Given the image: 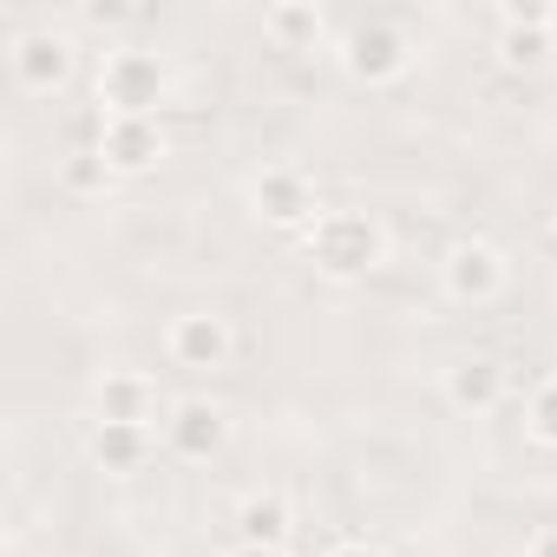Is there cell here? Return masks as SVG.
Segmentation results:
<instances>
[{
	"label": "cell",
	"mask_w": 557,
	"mask_h": 557,
	"mask_svg": "<svg viewBox=\"0 0 557 557\" xmlns=\"http://www.w3.org/2000/svg\"><path fill=\"white\" fill-rule=\"evenodd\" d=\"M302 249L329 283H361L387 262V223L374 210H322L302 230Z\"/></svg>",
	"instance_id": "obj_1"
},
{
	"label": "cell",
	"mask_w": 557,
	"mask_h": 557,
	"mask_svg": "<svg viewBox=\"0 0 557 557\" xmlns=\"http://www.w3.org/2000/svg\"><path fill=\"white\" fill-rule=\"evenodd\" d=\"M92 92L106 119H158V106L171 99V66L145 47H106Z\"/></svg>",
	"instance_id": "obj_2"
},
{
	"label": "cell",
	"mask_w": 557,
	"mask_h": 557,
	"mask_svg": "<svg viewBox=\"0 0 557 557\" xmlns=\"http://www.w3.org/2000/svg\"><path fill=\"white\" fill-rule=\"evenodd\" d=\"M413 34L400 27V21H387V14H374V21H355L348 27V40H342V73L355 79V86H394V79H407L413 73Z\"/></svg>",
	"instance_id": "obj_3"
},
{
	"label": "cell",
	"mask_w": 557,
	"mask_h": 557,
	"mask_svg": "<svg viewBox=\"0 0 557 557\" xmlns=\"http://www.w3.org/2000/svg\"><path fill=\"white\" fill-rule=\"evenodd\" d=\"M73 60H79V47H73L66 27H21V34L8 40V79H14L27 99L60 92V86L73 79Z\"/></svg>",
	"instance_id": "obj_4"
},
{
	"label": "cell",
	"mask_w": 557,
	"mask_h": 557,
	"mask_svg": "<svg viewBox=\"0 0 557 557\" xmlns=\"http://www.w3.org/2000/svg\"><path fill=\"white\" fill-rule=\"evenodd\" d=\"M249 210L275 230H309L322 216V197H315V177L302 164H262L249 177Z\"/></svg>",
	"instance_id": "obj_5"
},
{
	"label": "cell",
	"mask_w": 557,
	"mask_h": 557,
	"mask_svg": "<svg viewBox=\"0 0 557 557\" xmlns=\"http://www.w3.org/2000/svg\"><path fill=\"white\" fill-rule=\"evenodd\" d=\"M164 355H171V368H184V374H216V368H230L236 335H230V322H223L216 309H184V315H171V329H164Z\"/></svg>",
	"instance_id": "obj_6"
},
{
	"label": "cell",
	"mask_w": 557,
	"mask_h": 557,
	"mask_svg": "<svg viewBox=\"0 0 557 557\" xmlns=\"http://www.w3.org/2000/svg\"><path fill=\"white\" fill-rule=\"evenodd\" d=\"M440 296L459 309H485L505 296V256L492 243H453L440 262Z\"/></svg>",
	"instance_id": "obj_7"
},
{
	"label": "cell",
	"mask_w": 557,
	"mask_h": 557,
	"mask_svg": "<svg viewBox=\"0 0 557 557\" xmlns=\"http://www.w3.org/2000/svg\"><path fill=\"white\" fill-rule=\"evenodd\" d=\"M230 446V413L216 407V400H171V413H164V453L171 459H184V466H210L216 453Z\"/></svg>",
	"instance_id": "obj_8"
},
{
	"label": "cell",
	"mask_w": 557,
	"mask_h": 557,
	"mask_svg": "<svg viewBox=\"0 0 557 557\" xmlns=\"http://www.w3.org/2000/svg\"><path fill=\"white\" fill-rule=\"evenodd\" d=\"M498 66L505 73H537L557 47H550V8L544 0H511V8L498 14V40H492Z\"/></svg>",
	"instance_id": "obj_9"
},
{
	"label": "cell",
	"mask_w": 557,
	"mask_h": 557,
	"mask_svg": "<svg viewBox=\"0 0 557 557\" xmlns=\"http://www.w3.org/2000/svg\"><path fill=\"white\" fill-rule=\"evenodd\" d=\"M164 151H171V138L158 119H99V158L119 177H145Z\"/></svg>",
	"instance_id": "obj_10"
},
{
	"label": "cell",
	"mask_w": 557,
	"mask_h": 557,
	"mask_svg": "<svg viewBox=\"0 0 557 557\" xmlns=\"http://www.w3.org/2000/svg\"><path fill=\"white\" fill-rule=\"evenodd\" d=\"M92 420H119V426H151L158 420V381L145 368H106L92 381Z\"/></svg>",
	"instance_id": "obj_11"
},
{
	"label": "cell",
	"mask_w": 557,
	"mask_h": 557,
	"mask_svg": "<svg viewBox=\"0 0 557 557\" xmlns=\"http://www.w3.org/2000/svg\"><path fill=\"white\" fill-rule=\"evenodd\" d=\"M446 400L459 407V413H498L505 407V387H511V374H505V361L498 355H466V361H453L446 368Z\"/></svg>",
	"instance_id": "obj_12"
},
{
	"label": "cell",
	"mask_w": 557,
	"mask_h": 557,
	"mask_svg": "<svg viewBox=\"0 0 557 557\" xmlns=\"http://www.w3.org/2000/svg\"><path fill=\"white\" fill-rule=\"evenodd\" d=\"M322 34H329V14L315 0H275V8H262V40L275 53H315Z\"/></svg>",
	"instance_id": "obj_13"
},
{
	"label": "cell",
	"mask_w": 557,
	"mask_h": 557,
	"mask_svg": "<svg viewBox=\"0 0 557 557\" xmlns=\"http://www.w3.org/2000/svg\"><path fill=\"white\" fill-rule=\"evenodd\" d=\"M296 537V511L283 492H249L236 505V544H269V550H289Z\"/></svg>",
	"instance_id": "obj_14"
},
{
	"label": "cell",
	"mask_w": 557,
	"mask_h": 557,
	"mask_svg": "<svg viewBox=\"0 0 557 557\" xmlns=\"http://www.w3.org/2000/svg\"><path fill=\"white\" fill-rule=\"evenodd\" d=\"M86 459L99 472H138L151 459V426H119V420H92L86 426Z\"/></svg>",
	"instance_id": "obj_15"
},
{
	"label": "cell",
	"mask_w": 557,
	"mask_h": 557,
	"mask_svg": "<svg viewBox=\"0 0 557 557\" xmlns=\"http://www.w3.org/2000/svg\"><path fill=\"white\" fill-rule=\"evenodd\" d=\"M112 177H119V171L99 158V145H86V151H73V158L60 164V184H66L73 197H106V190H112Z\"/></svg>",
	"instance_id": "obj_16"
},
{
	"label": "cell",
	"mask_w": 557,
	"mask_h": 557,
	"mask_svg": "<svg viewBox=\"0 0 557 557\" xmlns=\"http://www.w3.org/2000/svg\"><path fill=\"white\" fill-rule=\"evenodd\" d=\"M524 433H531L537 446H550V453H557V374L531 387V400H524Z\"/></svg>",
	"instance_id": "obj_17"
},
{
	"label": "cell",
	"mask_w": 557,
	"mask_h": 557,
	"mask_svg": "<svg viewBox=\"0 0 557 557\" xmlns=\"http://www.w3.org/2000/svg\"><path fill=\"white\" fill-rule=\"evenodd\" d=\"M79 21H86L92 34H119V27L138 21V8H125V0H92V8H79Z\"/></svg>",
	"instance_id": "obj_18"
},
{
	"label": "cell",
	"mask_w": 557,
	"mask_h": 557,
	"mask_svg": "<svg viewBox=\"0 0 557 557\" xmlns=\"http://www.w3.org/2000/svg\"><path fill=\"white\" fill-rule=\"evenodd\" d=\"M322 557H387L381 544H368V537H342V544H329Z\"/></svg>",
	"instance_id": "obj_19"
},
{
	"label": "cell",
	"mask_w": 557,
	"mask_h": 557,
	"mask_svg": "<svg viewBox=\"0 0 557 557\" xmlns=\"http://www.w3.org/2000/svg\"><path fill=\"white\" fill-rule=\"evenodd\" d=\"M524 557H557V524H537L531 544H524Z\"/></svg>",
	"instance_id": "obj_20"
},
{
	"label": "cell",
	"mask_w": 557,
	"mask_h": 557,
	"mask_svg": "<svg viewBox=\"0 0 557 557\" xmlns=\"http://www.w3.org/2000/svg\"><path fill=\"white\" fill-rule=\"evenodd\" d=\"M230 557H289V550H269V544H230Z\"/></svg>",
	"instance_id": "obj_21"
},
{
	"label": "cell",
	"mask_w": 557,
	"mask_h": 557,
	"mask_svg": "<svg viewBox=\"0 0 557 557\" xmlns=\"http://www.w3.org/2000/svg\"><path fill=\"white\" fill-rule=\"evenodd\" d=\"M550 47H557V0H550Z\"/></svg>",
	"instance_id": "obj_22"
}]
</instances>
